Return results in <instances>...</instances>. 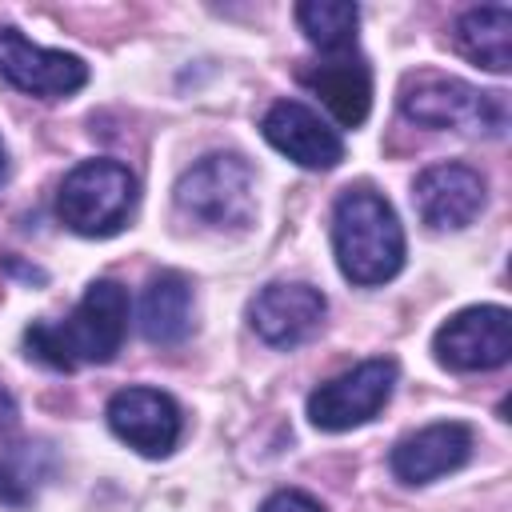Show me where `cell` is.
<instances>
[{"label":"cell","mask_w":512,"mask_h":512,"mask_svg":"<svg viewBox=\"0 0 512 512\" xmlns=\"http://www.w3.org/2000/svg\"><path fill=\"white\" fill-rule=\"evenodd\" d=\"M128 332V292L116 280H92L64 320H36L24 328V348L48 368L72 372L84 364H108Z\"/></svg>","instance_id":"obj_1"},{"label":"cell","mask_w":512,"mask_h":512,"mask_svg":"<svg viewBox=\"0 0 512 512\" xmlns=\"http://www.w3.org/2000/svg\"><path fill=\"white\" fill-rule=\"evenodd\" d=\"M332 252L344 280L376 288L404 268V228L396 208L368 184H352L332 204Z\"/></svg>","instance_id":"obj_2"},{"label":"cell","mask_w":512,"mask_h":512,"mask_svg":"<svg viewBox=\"0 0 512 512\" xmlns=\"http://www.w3.org/2000/svg\"><path fill=\"white\" fill-rule=\"evenodd\" d=\"M400 112L420 128H452L468 136H504L508 100L504 92H480L468 80L420 72L400 88Z\"/></svg>","instance_id":"obj_3"},{"label":"cell","mask_w":512,"mask_h":512,"mask_svg":"<svg viewBox=\"0 0 512 512\" xmlns=\"http://www.w3.org/2000/svg\"><path fill=\"white\" fill-rule=\"evenodd\" d=\"M136 208V176L116 160L76 164L56 192V216L80 236H112Z\"/></svg>","instance_id":"obj_4"},{"label":"cell","mask_w":512,"mask_h":512,"mask_svg":"<svg viewBox=\"0 0 512 512\" xmlns=\"http://www.w3.org/2000/svg\"><path fill=\"white\" fill-rule=\"evenodd\" d=\"M176 208L208 228H248L256 216V176L236 152H212L176 180Z\"/></svg>","instance_id":"obj_5"},{"label":"cell","mask_w":512,"mask_h":512,"mask_svg":"<svg viewBox=\"0 0 512 512\" xmlns=\"http://www.w3.org/2000/svg\"><path fill=\"white\" fill-rule=\"evenodd\" d=\"M396 360L388 356H372L332 380H324L320 388H312L308 396V420L320 432H348L368 424L392 396L396 388Z\"/></svg>","instance_id":"obj_6"},{"label":"cell","mask_w":512,"mask_h":512,"mask_svg":"<svg viewBox=\"0 0 512 512\" xmlns=\"http://www.w3.org/2000/svg\"><path fill=\"white\" fill-rule=\"evenodd\" d=\"M432 352L452 372H492L512 356V316L504 304H472L448 316L436 336Z\"/></svg>","instance_id":"obj_7"},{"label":"cell","mask_w":512,"mask_h":512,"mask_svg":"<svg viewBox=\"0 0 512 512\" xmlns=\"http://www.w3.org/2000/svg\"><path fill=\"white\" fill-rule=\"evenodd\" d=\"M0 76L28 96L60 100V96H72L88 84V64L72 52L40 48L20 28L4 24L0 28Z\"/></svg>","instance_id":"obj_8"},{"label":"cell","mask_w":512,"mask_h":512,"mask_svg":"<svg viewBox=\"0 0 512 512\" xmlns=\"http://www.w3.org/2000/svg\"><path fill=\"white\" fill-rule=\"evenodd\" d=\"M328 312V300L320 288L304 284V280H276V284H264L252 304H248V324L252 332L272 344V348H296L300 340H308L320 320Z\"/></svg>","instance_id":"obj_9"},{"label":"cell","mask_w":512,"mask_h":512,"mask_svg":"<svg viewBox=\"0 0 512 512\" xmlns=\"http://www.w3.org/2000/svg\"><path fill=\"white\" fill-rule=\"evenodd\" d=\"M104 416L108 428L140 456H168L180 440V408L160 388H120Z\"/></svg>","instance_id":"obj_10"},{"label":"cell","mask_w":512,"mask_h":512,"mask_svg":"<svg viewBox=\"0 0 512 512\" xmlns=\"http://www.w3.org/2000/svg\"><path fill=\"white\" fill-rule=\"evenodd\" d=\"M260 132L264 140L284 152L288 160H296L300 168H312V172H328L344 160V140L336 128H328V120H320L308 104L300 100H276L264 120H260Z\"/></svg>","instance_id":"obj_11"},{"label":"cell","mask_w":512,"mask_h":512,"mask_svg":"<svg viewBox=\"0 0 512 512\" xmlns=\"http://www.w3.org/2000/svg\"><path fill=\"white\" fill-rule=\"evenodd\" d=\"M416 212L428 228H464L480 216L488 200V184L468 164H432L412 184Z\"/></svg>","instance_id":"obj_12"},{"label":"cell","mask_w":512,"mask_h":512,"mask_svg":"<svg viewBox=\"0 0 512 512\" xmlns=\"http://www.w3.org/2000/svg\"><path fill=\"white\" fill-rule=\"evenodd\" d=\"M468 456H472V428L460 420H440V424H428V428L396 440L388 464H392L396 480H404V484H432V480L464 468Z\"/></svg>","instance_id":"obj_13"},{"label":"cell","mask_w":512,"mask_h":512,"mask_svg":"<svg viewBox=\"0 0 512 512\" xmlns=\"http://www.w3.org/2000/svg\"><path fill=\"white\" fill-rule=\"evenodd\" d=\"M296 80L324 100V108L332 112V120L340 128H360L368 120V108H372V68H368L364 56L340 52L332 60L300 68Z\"/></svg>","instance_id":"obj_14"},{"label":"cell","mask_w":512,"mask_h":512,"mask_svg":"<svg viewBox=\"0 0 512 512\" xmlns=\"http://www.w3.org/2000/svg\"><path fill=\"white\" fill-rule=\"evenodd\" d=\"M140 336L148 344H180L192 332V284L184 272H156L140 292L136 312Z\"/></svg>","instance_id":"obj_15"},{"label":"cell","mask_w":512,"mask_h":512,"mask_svg":"<svg viewBox=\"0 0 512 512\" xmlns=\"http://www.w3.org/2000/svg\"><path fill=\"white\" fill-rule=\"evenodd\" d=\"M456 52L488 72L512 68V8L508 4H484L468 8L452 28Z\"/></svg>","instance_id":"obj_16"},{"label":"cell","mask_w":512,"mask_h":512,"mask_svg":"<svg viewBox=\"0 0 512 512\" xmlns=\"http://www.w3.org/2000/svg\"><path fill=\"white\" fill-rule=\"evenodd\" d=\"M296 24L320 52L340 56V52L356 48L360 8L348 0H304V4H296Z\"/></svg>","instance_id":"obj_17"},{"label":"cell","mask_w":512,"mask_h":512,"mask_svg":"<svg viewBox=\"0 0 512 512\" xmlns=\"http://www.w3.org/2000/svg\"><path fill=\"white\" fill-rule=\"evenodd\" d=\"M48 472V456L36 444H8L0 448V504L24 508L36 496L40 476Z\"/></svg>","instance_id":"obj_18"},{"label":"cell","mask_w":512,"mask_h":512,"mask_svg":"<svg viewBox=\"0 0 512 512\" xmlns=\"http://www.w3.org/2000/svg\"><path fill=\"white\" fill-rule=\"evenodd\" d=\"M260 512H324V508H320V500H312L300 488H280L260 504Z\"/></svg>","instance_id":"obj_19"},{"label":"cell","mask_w":512,"mask_h":512,"mask_svg":"<svg viewBox=\"0 0 512 512\" xmlns=\"http://www.w3.org/2000/svg\"><path fill=\"white\" fill-rule=\"evenodd\" d=\"M16 420H20V408H16V396L0 384V436L4 432H12L16 428Z\"/></svg>","instance_id":"obj_20"},{"label":"cell","mask_w":512,"mask_h":512,"mask_svg":"<svg viewBox=\"0 0 512 512\" xmlns=\"http://www.w3.org/2000/svg\"><path fill=\"white\" fill-rule=\"evenodd\" d=\"M8 180V148H4V140H0V184Z\"/></svg>","instance_id":"obj_21"}]
</instances>
